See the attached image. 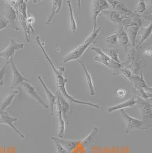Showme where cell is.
I'll return each mask as SVG.
<instances>
[{
    "label": "cell",
    "instance_id": "obj_19",
    "mask_svg": "<svg viewBox=\"0 0 152 153\" xmlns=\"http://www.w3.org/2000/svg\"><path fill=\"white\" fill-rule=\"evenodd\" d=\"M136 98L134 97H132L130 99L128 100L125 101L121 102L120 103L117 104L114 106H111L107 109L108 113H112L115 111L118 110H121L124 108H131L134 105H136Z\"/></svg>",
    "mask_w": 152,
    "mask_h": 153
},
{
    "label": "cell",
    "instance_id": "obj_27",
    "mask_svg": "<svg viewBox=\"0 0 152 153\" xmlns=\"http://www.w3.org/2000/svg\"><path fill=\"white\" fill-rule=\"evenodd\" d=\"M9 64V61L7 62L0 69V86H3L4 83V77L5 76L7 70V65Z\"/></svg>",
    "mask_w": 152,
    "mask_h": 153
},
{
    "label": "cell",
    "instance_id": "obj_16",
    "mask_svg": "<svg viewBox=\"0 0 152 153\" xmlns=\"http://www.w3.org/2000/svg\"><path fill=\"white\" fill-rule=\"evenodd\" d=\"M58 96L59 97L61 111H62L64 120L65 123H66L67 124H69L70 122L69 117H70V112H71V107H70V104L59 92L58 93Z\"/></svg>",
    "mask_w": 152,
    "mask_h": 153
},
{
    "label": "cell",
    "instance_id": "obj_4",
    "mask_svg": "<svg viewBox=\"0 0 152 153\" xmlns=\"http://www.w3.org/2000/svg\"><path fill=\"white\" fill-rule=\"evenodd\" d=\"M91 50L96 51L97 54V56H95L94 58V61H97L99 63L103 64L108 68L112 69L113 70L120 69L124 67V64H120L114 62L112 59L108 57L106 54H104L101 51V49L98 48L92 47Z\"/></svg>",
    "mask_w": 152,
    "mask_h": 153
},
{
    "label": "cell",
    "instance_id": "obj_34",
    "mask_svg": "<svg viewBox=\"0 0 152 153\" xmlns=\"http://www.w3.org/2000/svg\"><path fill=\"white\" fill-rule=\"evenodd\" d=\"M4 111H2V110L0 108V116H1V115L2 114Z\"/></svg>",
    "mask_w": 152,
    "mask_h": 153
},
{
    "label": "cell",
    "instance_id": "obj_23",
    "mask_svg": "<svg viewBox=\"0 0 152 153\" xmlns=\"http://www.w3.org/2000/svg\"><path fill=\"white\" fill-rule=\"evenodd\" d=\"M18 94H19V91L18 90H13L12 91H11L5 97L2 102H1V104L0 105V108L2 111H5L7 108H8L12 104L15 97L18 95Z\"/></svg>",
    "mask_w": 152,
    "mask_h": 153
},
{
    "label": "cell",
    "instance_id": "obj_24",
    "mask_svg": "<svg viewBox=\"0 0 152 153\" xmlns=\"http://www.w3.org/2000/svg\"><path fill=\"white\" fill-rule=\"evenodd\" d=\"M101 50L104 54H106L111 59L114 61V62L118 64H123L119 58V49H103Z\"/></svg>",
    "mask_w": 152,
    "mask_h": 153
},
{
    "label": "cell",
    "instance_id": "obj_5",
    "mask_svg": "<svg viewBox=\"0 0 152 153\" xmlns=\"http://www.w3.org/2000/svg\"><path fill=\"white\" fill-rule=\"evenodd\" d=\"M112 9L108 1L96 0L92 2V11L93 13L94 27L93 30L97 29V19L102 11Z\"/></svg>",
    "mask_w": 152,
    "mask_h": 153
},
{
    "label": "cell",
    "instance_id": "obj_30",
    "mask_svg": "<svg viewBox=\"0 0 152 153\" xmlns=\"http://www.w3.org/2000/svg\"><path fill=\"white\" fill-rule=\"evenodd\" d=\"M52 140L54 141V143L55 145L57 153H68L67 151L64 148H63V147L58 142L55 140Z\"/></svg>",
    "mask_w": 152,
    "mask_h": 153
},
{
    "label": "cell",
    "instance_id": "obj_17",
    "mask_svg": "<svg viewBox=\"0 0 152 153\" xmlns=\"http://www.w3.org/2000/svg\"><path fill=\"white\" fill-rule=\"evenodd\" d=\"M57 115L58 117V137L60 138H63L65 133V122L63 118V115L61 111V104L59 102V97L57 95Z\"/></svg>",
    "mask_w": 152,
    "mask_h": 153
},
{
    "label": "cell",
    "instance_id": "obj_31",
    "mask_svg": "<svg viewBox=\"0 0 152 153\" xmlns=\"http://www.w3.org/2000/svg\"><path fill=\"white\" fill-rule=\"evenodd\" d=\"M116 96L120 98H123L127 94V90L123 88H120L116 91Z\"/></svg>",
    "mask_w": 152,
    "mask_h": 153
},
{
    "label": "cell",
    "instance_id": "obj_20",
    "mask_svg": "<svg viewBox=\"0 0 152 153\" xmlns=\"http://www.w3.org/2000/svg\"><path fill=\"white\" fill-rule=\"evenodd\" d=\"M99 131V128L96 126H95L92 129V131L87 137L83 139L82 140H80L79 145H81L83 148L85 149L91 146L94 143L96 138V135L98 134Z\"/></svg>",
    "mask_w": 152,
    "mask_h": 153
},
{
    "label": "cell",
    "instance_id": "obj_32",
    "mask_svg": "<svg viewBox=\"0 0 152 153\" xmlns=\"http://www.w3.org/2000/svg\"><path fill=\"white\" fill-rule=\"evenodd\" d=\"M9 26V23L4 17L0 18V30L5 29Z\"/></svg>",
    "mask_w": 152,
    "mask_h": 153
},
{
    "label": "cell",
    "instance_id": "obj_22",
    "mask_svg": "<svg viewBox=\"0 0 152 153\" xmlns=\"http://www.w3.org/2000/svg\"><path fill=\"white\" fill-rule=\"evenodd\" d=\"M52 2V11H51V13L50 14L48 19L44 23V25H50L55 15L60 12L62 5L63 4V1H61V0H53Z\"/></svg>",
    "mask_w": 152,
    "mask_h": 153
},
{
    "label": "cell",
    "instance_id": "obj_29",
    "mask_svg": "<svg viewBox=\"0 0 152 153\" xmlns=\"http://www.w3.org/2000/svg\"><path fill=\"white\" fill-rule=\"evenodd\" d=\"M107 43L111 45H114L117 42V32L107 37Z\"/></svg>",
    "mask_w": 152,
    "mask_h": 153
},
{
    "label": "cell",
    "instance_id": "obj_28",
    "mask_svg": "<svg viewBox=\"0 0 152 153\" xmlns=\"http://www.w3.org/2000/svg\"><path fill=\"white\" fill-rule=\"evenodd\" d=\"M146 10V4L145 1L144 0H139V3L136 7V13L139 14H142L144 13Z\"/></svg>",
    "mask_w": 152,
    "mask_h": 153
},
{
    "label": "cell",
    "instance_id": "obj_6",
    "mask_svg": "<svg viewBox=\"0 0 152 153\" xmlns=\"http://www.w3.org/2000/svg\"><path fill=\"white\" fill-rule=\"evenodd\" d=\"M136 98V105L141 115L144 120H150L152 118V104L148 100L137 96Z\"/></svg>",
    "mask_w": 152,
    "mask_h": 153
},
{
    "label": "cell",
    "instance_id": "obj_15",
    "mask_svg": "<svg viewBox=\"0 0 152 153\" xmlns=\"http://www.w3.org/2000/svg\"><path fill=\"white\" fill-rule=\"evenodd\" d=\"M103 13H104L108 19H110L112 22H114L119 25H122L124 21L129 17L123 15L122 14L119 13L117 11H110V10H103Z\"/></svg>",
    "mask_w": 152,
    "mask_h": 153
},
{
    "label": "cell",
    "instance_id": "obj_3",
    "mask_svg": "<svg viewBox=\"0 0 152 153\" xmlns=\"http://www.w3.org/2000/svg\"><path fill=\"white\" fill-rule=\"evenodd\" d=\"M121 114L122 115V118L126 124V128L125 132L127 135H129V133L134 130H146L149 128L146 127L144 125V122L142 120L135 118L131 117V115L127 114L124 109L120 110Z\"/></svg>",
    "mask_w": 152,
    "mask_h": 153
},
{
    "label": "cell",
    "instance_id": "obj_33",
    "mask_svg": "<svg viewBox=\"0 0 152 153\" xmlns=\"http://www.w3.org/2000/svg\"><path fill=\"white\" fill-rule=\"evenodd\" d=\"M144 53L145 54L146 56H149V57H151L152 56V49H151V47H149L148 48V49H146L145 50Z\"/></svg>",
    "mask_w": 152,
    "mask_h": 153
},
{
    "label": "cell",
    "instance_id": "obj_25",
    "mask_svg": "<svg viewBox=\"0 0 152 153\" xmlns=\"http://www.w3.org/2000/svg\"><path fill=\"white\" fill-rule=\"evenodd\" d=\"M117 41L122 46H126L129 42V39L127 33L122 26H120V29L117 32Z\"/></svg>",
    "mask_w": 152,
    "mask_h": 153
},
{
    "label": "cell",
    "instance_id": "obj_21",
    "mask_svg": "<svg viewBox=\"0 0 152 153\" xmlns=\"http://www.w3.org/2000/svg\"><path fill=\"white\" fill-rule=\"evenodd\" d=\"M152 24L151 23L149 25L139 29L137 36L139 37L140 39L137 46V48H139L141 45L151 36L152 33Z\"/></svg>",
    "mask_w": 152,
    "mask_h": 153
},
{
    "label": "cell",
    "instance_id": "obj_8",
    "mask_svg": "<svg viewBox=\"0 0 152 153\" xmlns=\"http://www.w3.org/2000/svg\"><path fill=\"white\" fill-rule=\"evenodd\" d=\"M3 17L8 22L9 25H10L12 28L16 30H19V27H17L16 24L18 19L16 11L14 8L10 5L7 1L3 12Z\"/></svg>",
    "mask_w": 152,
    "mask_h": 153
},
{
    "label": "cell",
    "instance_id": "obj_2",
    "mask_svg": "<svg viewBox=\"0 0 152 153\" xmlns=\"http://www.w3.org/2000/svg\"><path fill=\"white\" fill-rule=\"evenodd\" d=\"M101 30V27H100L97 28L95 30H93V32L86 38L83 43L76 47L74 50L66 55L63 59L64 64H67L71 61L76 60L80 57L91 45L96 42Z\"/></svg>",
    "mask_w": 152,
    "mask_h": 153
},
{
    "label": "cell",
    "instance_id": "obj_1",
    "mask_svg": "<svg viewBox=\"0 0 152 153\" xmlns=\"http://www.w3.org/2000/svg\"><path fill=\"white\" fill-rule=\"evenodd\" d=\"M35 42L37 44V45L39 46V47L40 48L41 50L42 51L45 57V58L47 61L48 63L50 64L52 69L53 70V72L55 76L57 86L58 89L59 90V93L64 98L71 103H74L79 104V105H87L96 109H99L100 106L97 104L93 103L92 102H84V101H82L76 100L74 97L71 96L69 94L66 89V85L68 82V79L64 76V72L65 71L64 68L63 66H60L59 68H57L55 66V65L53 64L49 56L45 51L43 43L41 42L40 37L38 36L35 37Z\"/></svg>",
    "mask_w": 152,
    "mask_h": 153
},
{
    "label": "cell",
    "instance_id": "obj_11",
    "mask_svg": "<svg viewBox=\"0 0 152 153\" xmlns=\"http://www.w3.org/2000/svg\"><path fill=\"white\" fill-rule=\"evenodd\" d=\"M18 121V120L17 118L12 117L5 111L0 116V124H5L11 127L17 134L19 135V137L24 140L25 138L24 134H22L14 125V122H17Z\"/></svg>",
    "mask_w": 152,
    "mask_h": 153
},
{
    "label": "cell",
    "instance_id": "obj_10",
    "mask_svg": "<svg viewBox=\"0 0 152 153\" xmlns=\"http://www.w3.org/2000/svg\"><path fill=\"white\" fill-rule=\"evenodd\" d=\"M9 64L10 65L12 73H13V78H12V85L11 88L12 89H14L17 86L20 85L21 83L23 82H29L28 79L26 78L19 71L18 69L17 68L16 65L15 64L14 59L13 58H11L9 60Z\"/></svg>",
    "mask_w": 152,
    "mask_h": 153
},
{
    "label": "cell",
    "instance_id": "obj_12",
    "mask_svg": "<svg viewBox=\"0 0 152 153\" xmlns=\"http://www.w3.org/2000/svg\"><path fill=\"white\" fill-rule=\"evenodd\" d=\"M108 2L111 7L114 9L115 11L121 13L127 17H134L137 14H136V13H133L132 10L128 9L124 4L121 3L119 1H108Z\"/></svg>",
    "mask_w": 152,
    "mask_h": 153
},
{
    "label": "cell",
    "instance_id": "obj_9",
    "mask_svg": "<svg viewBox=\"0 0 152 153\" xmlns=\"http://www.w3.org/2000/svg\"><path fill=\"white\" fill-rule=\"evenodd\" d=\"M20 85L26 93V94L35 100L44 108H49V106L42 99V98L38 94L36 89L32 84H30L29 82H23L22 83H21Z\"/></svg>",
    "mask_w": 152,
    "mask_h": 153
},
{
    "label": "cell",
    "instance_id": "obj_7",
    "mask_svg": "<svg viewBox=\"0 0 152 153\" xmlns=\"http://www.w3.org/2000/svg\"><path fill=\"white\" fill-rule=\"evenodd\" d=\"M24 44L18 42L13 38L10 39V41L7 48L0 52V57L4 58L9 62L11 58H13L15 51L23 49Z\"/></svg>",
    "mask_w": 152,
    "mask_h": 153
},
{
    "label": "cell",
    "instance_id": "obj_14",
    "mask_svg": "<svg viewBox=\"0 0 152 153\" xmlns=\"http://www.w3.org/2000/svg\"><path fill=\"white\" fill-rule=\"evenodd\" d=\"M38 78L39 81L40 82V83H41L42 86H43L44 91H45L46 94L48 98L51 110V115H53L54 114V107L55 105H56L57 101V96H56L55 94H54L53 93H52L51 91L49 89V88L47 87L46 84L44 83L41 76H38Z\"/></svg>",
    "mask_w": 152,
    "mask_h": 153
},
{
    "label": "cell",
    "instance_id": "obj_18",
    "mask_svg": "<svg viewBox=\"0 0 152 153\" xmlns=\"http://www.w3.org/2000/svg\"><path fill=\"white\" fill-rule=\"evenodd\" d=\"M79 63L81 65V66L82 67L83 70H84V75H85L84 76L85 79H86V81L87 82L88 87H89L90 96H94L95 95V87H94V82H93L92 76H91V74L89 73V70H87V68L86 67V65H85L84 61L83 60H80L79 61Z\"/></svg>",
    "mask_w": 152,
    "mask_h": 153
},
{
    "label": "cell",
    "instance_id": "obj_26",
    "mask_svg": "<svg viewBox=\"0 0 152 153\" xmlns=\"http://www.w3.org/2000/svg\"><path fill=\"white\" fill-rule=\"evenodd\" d=\"M67 5L69 8L70 11V26H71V33L74 34L77 30V23H76V19L75 18L73 7L71 4L70 1H67Z\"/></svg>",
    "mask_w": 152,
    "mask_h": 153
},
{
    "label": "cell",
    "instance_id": "obj_13",
    "mask_svg": "<svg viewBox=\"0 0 152 153\" xmlns=\"http://www.w3.org/2000/svg\"><path fill=\"white\" fill-rule=\"evenodd\" d=\"M52 140H56L64 148L67 152H73L76 147L80 144V140H63L58 137H54Z\"/></svg>",
    "mask_w": 152,
    "mask_h": 153
}]
</instances>
